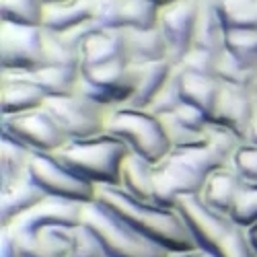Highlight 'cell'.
Returning <instances> with one entry per match:
<instances>
[{"label": "cell", "mask_w": 257, "mask_h": 257, "mask_svg": "<svg viewBox=\"0 0 257 257\" xmlns=\"http://www.w3.org/2000/svg\"><path fill=\"white\" fill-rule=\"evenodd\" d=\"M95 202L169 253L189 251L198 247L181 214L175 208L138 200L117 185H99Z\"/></svg>", "instance_id": "6da1fadb"}, {"label": "cell", "mask_w": 257, "mask_h": 257, "mask_svg": "<svg viewBox=\"0 0 257 257\" xmlns=\"http://www.w3.org/2000/svg\"><path fill=\"white\" fill-rule=\"evenodd\" d=\"M130 153L117 136L103 132L91 138H74L68 140L62 148L54 153V157L68 167L72 173L82 177L84 181L99 185H117L121 175V163Z\"/></svg>", "instance_id": "7a4b0ae2"}, {"label": "cell", "mask_w": 257, "mask_h": 257, "mask_svg": "<svg viewBox=\"0 0 257 257\" xmlns=\"http://www.w3.org/2000/svg\"><path fill=\"white\" fill-rule=\"evenodd\" d=\"M105 132L117 136L132 153L157 165L171 153L161 115L130 105H115L109 109Z\"/></svg>", "instance_id": "3957f363"}, {"label": "cell", "mask_w": 257, "mask_h": 257, "mask_svg": "<svg viewBox=\"0 0 257 257\" xmlns=\"http://www.w3.org/2000/svg\"><path fill=\"white\" fill-rule=\"evenodd\" d=\"M82 224L95 232L107 257H171L167 249L142 237L97 202L84 204Z\"/></svg>", "instance_id": "277c9868"}, {"label": "cell", "mask_w": 257, "mask_h": 257, "mask_svg": "<svg viewBox=\"0 0 257 257\" xmlns=\"http://www.w3.org/2000/svg\"><path fill=\"white\" fill-rule=\"evenodd\" d=\"M44 107L68 140L103 134L107 115H109L111 109L109 105L97 103L80 93L64 95V97H48Z\"/></svg>", "instance_id": "5b68a950"}, {"label": "cell", "mask_w": 257, "mask_h": 257, "mask_svg": "<svg viewBox=\"0 0 257 257\" xmlns=\"http://www.w3.org/2000/svg\"><path fill=\"white\" fill-rule=\"evenodd\" d=\"M0 136L13 138L31 153H56L68 142L44 105L29 111L0 115Z\"/></svg>", "instance_id": "8992f818"}, {"label": "cell", "mask_w": 257, "mask_h": 257, "mask_svg": "<svg viewBox=\"0 0 257 257\" xmlns=\"http://www.w3.org/2000/svg\"><path fill=\"white\" fill-rule=\"evenodd\" d=\"M29 175L46 196L72 200L78 204L95 202L97 187L64 167L54 153H31Z\"/></svg>", "instance_id": "52a82bcc"}, {"label": "cell", "mask_w": 257, "mask_h": 257, "mask_svg": "<svg viewBox=\"0 0 257 257\" xmlns=\"http://www.w3.org/2000/svg\"><path fill=\"white\" fill-rule=\"evenodd\" d=\"M208 175L191 165L183 155L171 151L163 161L155 165V202L167 208H175L183 196H200Z\"/></svg>", "instance_id": "ba28073f"}, {"label": "cell", "mask_w": 257, "mask_h": 257, "mask_svg": "<svg viewBox=\"0 0 257 257\" xmlns=\"http://www.w3.org/2000/svg\"><path fill=\"white\" fill-rule=\"evenodd\" d=\"M175 210L181 214V218L187 224L196 245L200 249L210 251L212 255L216 251V247L222 243V239L237 224L230 218V214L210 208L200 196L179 198L175 204Z\"/></svg>", "instance_id": "9c48e42d"}, {"label": "cell", "mask_w": 257, "mask_h": 257, "mask_svg": "<svg viewBox=\"0 0 257 257\" xmlns=\"http://www.w3.org/2000/svg\"><path fill=\"white\" fill-rule=\"evenodd\" d=\"M41 66V27L0 21V70H37Z\"/></svg>", "instance_id": "30bf717a"}, {"label": "cell", "mask_w": 257, "mask_h": 257, "mask_svg": "<svg viewBox=\"0 0 257 257\" xmlns=\"http://www.w3.org/2000/svg\"><path fill=\"white\" fill-rule=\"evenodd\" d=\"M200 0H175L159 9V29L169 48V62L179 64L194 41Z\"/></svg>", "instance_id": "8fae6325"}, {"label": "cell", "mask_w": 257, "mask_h": 257, "mask_svg": "<svg viewBox=\"0 0 257 257\" xmlns=\"http://www.w3.org/2000/svg\"><path fill=\"white\" fill-rule=\"evenodd\" d=\"M255 97H257L255 87L247 89V87H237V84L220 82V91H218L216 103H214V109L210 113V121L230 127L245 142L251 119H253Z\"/></svg>", "instance_id": "7c38bea8"}, {"label": "cell", "mask_w": 257, "mask_h": 257, "mask_svg": "<svg viewBox=\"0 0 257 257\" xmlns=\"http://www.w3.org/2000/svg\"><path fill=\"white\" fill-rule=\"evenodd\" d=\"M82 208L84 204L72 200L46 196L7 228L13 232H33L46 226H76L82 222Z\"/></svg>", "instance_id": "4fadbf2b"}, {"label": "cell", "mask_w": 257, "mask_h": 257, "mask_svg": "<svg viewBox=\"0 0 257 257\" xmlns=\"http://www.w3.org/2000/svg\"><path fill=\"white\" fill-rule=\"evenodd\" d=\"M48 95L33 80L31 70H0V115L37 109Z\"/></svg>", "instance_id": "5bb4252c"}, {"label": "cell", "mask_w": 257, "mask_h": 257, "mask_svg": "<svg viewBox=\"0 0 257 257\" xmlns=\"http://www.w3.org/2000/svg\"><path fill=\"white\" fill-rule=\"evenodd\" d=\"M74 226H46L33 232H13L19 257H68Z\"/></svg>", "instance_id": "9a60e30c"}, {"label": "cell", "mask_w": 257, "mask_h": 257, "mask_svg": "<svg viewBox=\"0 0 257 257\" xmlns=\"http://www.w3.org/2000/svg\"><path fill=\"white\" fill-rule=\"evenodd\" d=\"M121 50L127 64H144L155 60H169L167 41L159 27L155 29H134L121 27Z\"/></svg>", "instance_id": "2e32d148"}, {"label": "cell", "mask_w": 257, "mask_h": 257, "mask_svg": "<svg viewBox=\"0 0 257 257\" xmlns=\"http://www.w3.org/2000/svg\"><path fill=\"white\" fill-rule=\"evenodd\" d=\"M245 179L241 177V173L234 165H224L220 169H214L212 173H208L206 181H204V187H202V194L200 198L214 210L218 212H224V214H230L232 210V204H234V198L239 194V187Z\"/></svg>", "instance_id": "e0dca14e"}, {"label": "cell", "mask_w": 257, "mask_h": 257, "mask_svg": "<svg viewBox=\"0 0 257 257\" xmlns=\"http://www.w3.org/2000/svg\"><path fill=\"white\" fill-rule=\"evenodd\" d=\"M46 198L31 175L19 179L7 187H0V226H11L21 214L31 210L37 202Z\"/></svg>", "instance_id": "ac0fdd59"}, {"label": "cell", "mask_w": 257, "mask_h": 257, "mask_svg": "<svg viewBox=\"0 0 257 257\" xmlns=\"http://www.w3.org/2000/svg\"><path fill=\"white\" fill-rule=\"evenodd\" d=\"M173 64L169 60H155V62H144V64H132V74H134V91L123 105L140 107L146 109L163 82L169 78Z\"/></svg>", "instance_id": "d6986e66"}, {"label": "cell", "mask_w": 257, "mask_h": 257, "mask_svg": "<svg viewBox=\"0 0 257 257\" xmlns=\"http://www.w3.org/2000/svg\"><path fill=\"white\" fill-rule=\"evenodd\" d=\"M224 37L226 25L216 9V0H200L191 48H202L212 54H220L224 52Z\"/></svg>", "instance_id": "ffe728a7"}, {"label": "cell", "mask_w": 257, "mask_h": 257, "mask_svg": "<svg viewBox=\"0 0 257 257\" xmlns=\"http://www.w3.org/2000/svg\"><path fill=\"white\" fill-rule=\"evenodd\" d=\"M153 175H155V165L151 161H146L144 157L130 151L121 163L119 187L125 189L127 194H132L138 200L155 202Z\"/></svg>", "instance_id": "44dd1931"}, {"label": "cell", "mask_w": 257, "mask_h": 257, "mask_svg": "<svg viewBox=\"0 0 257 257\" xmlns=\"http://www.w3.org/2000/svg\"><path fill=\"white\" fill-rule=\"evenodd\" d=\"M179 91L183 103H189L202 109L208 119L216 103L218 91H220V80L216 76H206V74H194V72H185L181 70L179 78Z\"/></svg>", "instance_id": "7402d4cb"}, {"label": "cell", "mask_w": 257, "mask_h": 257, "mask_svg": "<svg viewBox=\"0 0 257 257\" xmlns=\"http://www.w3.org/2000/svg\"><path fill=\"white\" fill-rule=\"evenodd\" d=\"M95 0H62V3L46 5L41 27L50 31H64L76 23L93 19Z\"/></svg>", "instance_id": "603a6c76"}, {"label": "cell", "mask_w": 257, "mask_h": 257, "mask_svg": "<svg viewBox=\"0 0 257 257\" xmlns=\"http://www.w3.org/2000/svg\"><path fill=\"white\" fill-rule=\"evenodd\" d=\"M123 58L119 29H99L80 48V66H101Z\"/></svg>", "instance_id": "cb8c5ba5"}, {"label": "cell", "mask_w": 257, "mask_h": 257, "mask_svg": "<svg viewBox=\"0 0 257 257\" xmlns=\"http://www.w3.org/2000/svg\"><path fill=\"white\" fill-rule=\"evenodd\" d=\"M31 151L9 136H0V187L29 175Z\"/></svg>", "instance_id": "d4e9b609"}, {"label": "cell", "mask_w": 257, "mask_h": 257, "mask_svg": "<svg viewBox=\"0 0 257 257\" xmlns=\"http://www.w3.org/2000/svg\"><path fill=\"white\" fill-rule=\"evenodd\" d=\"M33 80L46 91L48 97H64L76 91L80 68H62V66H41L31 70Z\"/></svg>", "instance_id": "484cf974"}, {"label": "cell", "mask_w": 257, "mask_h": 257, "mask_svg": "<svg viewBox=\"0 0 257 257\" xmlns=\"http://www.w3.org/2000/svg\"><path fill=\"white\" fill-rule=\"evenodd\" d=\"M41 50H44V66L80 68V52L72 50L56 31L41 27Z\"/></svg>", "instance_id": "4316f807"}, {"label": "cell", "mask_w": 257, "mask_h": 257, "mask_svg": "<svg viewBox=\"0 0 257 257\" xmlns=\"http://www.w3.org/2000/svg\"><path fill=\"white\" fill-rule=\"evenodd\" d=\"M224 52H228L243 66L257 70V27L226 29Z\"/></svg>", "instance_id": "83f0119b"}, {"label": "cell", "mask_w": 257, "mask_h": 257, "mask_svg": "<svg viewBox=\"0 0 257 257\" xmlns=\"http://www.w3.org/2000/svg\"><path fill=\"white\" fill-rule=\"evenodd\" d=\"M226 29L257 27V0H216Z\"/></svg>", "instance_id": "f1b7e54d"}, {"label": "cell", "mask_w": 257, "mask_h": 257, "mask_svg": "<svg viewBox=\"0 0 257 257\" xmlns=\"http://www.w3.org/2000/svg\"><path fill=\"white\" fill-rule=\"evenodd\" d=\"M41 17H44L41 0H0V21L41 27Z\"/></svg>", "instance_id": "f546056e"}, {"label": "cell", "mask_w": 257, "mask_h": 257, "mask_svg": "<svg viewBox=\"0 0 257 257\" xmlns=\"http://www.w3.org/2000/svg\"><path fill=\"white\" fill-rule=\"evenodd\" d=\"M123 27L155 29L159 27V5L153 0H119Z\"/></svg>", "instance_id": "4dcf8cb0"}, {"label": "cell", "mask_w": 257, "mask_h": 257, "mask_svg": "<svg viewBox=\"0 0 257 257\" xmlns=\"http://www.w3.org/2000/svg\"><path fill=\"white\" fill-rule=\"evenodd\" d=\"M220 82L237 84V87L253 89L257 84V70L247 68L239 60H234L228 52H220L216 58V72H214Z\"/></svg>", "instance_id": "1f68e13d"}, {"label": "cell", "mask_w": 257, "mask_h": 257, "mask_svg": "<svg viewBox=\"0 0 257 257\" xmlns=\"http://www.w3.org/2000/svg\"><path fill=\"white\" fill-rule=\"evenodd\" d=\"M179 78H181V68L177 66V64H173V70H171L169 78L163 82V87L159 89V93L155 95V99L151 101V105H148L146 109L153 111L155 115L173 113L177 107L183 103L181 91H179Z\"/></svg>", "instance_id": "d6a6232c"}, {"label": "cell", "mask_w": 257, "mask_h": 257, "mask_svg": "<svg viewBox=\"0 0 257 257\" xmlns=\"http://www.w3.org/2000/svg\"><path fill=\"white\" fill-rule=\"evenodd\" d=\"M230 218L245 226L251 228L257 224V181H243L239 187V194L234 198L232 210H230Z\"/></svg>", "instance_id": "836d02e7"}, {"label": "cell", "mask_w": 257, "mask_h": 257, "mask_svg": "<svg viewBox=\"0 0 257 257\" xmlns=\"http://www.w3.org/2000/svg\"><path fill=\"white\" fill-rule=\"evenodd\" d=\"M216 257H257V249L251 243L249 228L234 224V228L222 239V243L214 251Z\"/></svg>", "instance_id": "e575fe53"}, {"label": "cell", "mask_w": 257, "mask_h": 257, "mask_svg": "<svg viewBox=\"0 0 257 257\" xmlns=\"http://www.w3.org/2000/svg\"><path fill=\"white\" fill-rule=\"evenodd\" d=\"M68 257H105V251L95 237V232L82 222L72 228Z\"/></svg>", "instance_id": "d590c367"}, {"label": "cell", "mask_w": 257, "mask_h": 257, "mask_svg": "<svg viewBox=\"0 0 257 257\" xmlns=\"http://www.w3.org/2000/svg\"><path fill=\"white\" fill-rule=\"evenodd\" d=\"M216 58H218V54H212V52H208V50L189 48L187 54L179 60L177 66H179L181 70H185V72L214 76V72H216Z\"/></svg>", "instance_id": "8d00e7d4"}, {"label": "cell", "mask_w": 257, "mask_h": 257, "mask_svg": "<svg viewBox=\"0 0 257 257\" xmlns=\"http://www.w3.org/2000/svg\"><path fill=\"white\" fill-rule=\"evenodd\" d=\"M93 19L101 29H121V5L119 0H95Z\"/></svg>", "instance_id": "74e56055"}, {"label": "cell", "mask_w": 257, "mask_h": 257, "mask_svg": "<svg viewBox=\"0 0 257 257\" xmlns=\"http://www.w3.org/2000/svg\"><path fill=\"white\" fill-rule=\"evenodd\" d=\"M161 119H163L165 132H167V138H169V144H171V151H173V148H183V146H189V144H196L202 138V132L187 130V127H183L171 113L161 115Z\"/></svg>", "instance_id": "f35d334b"}, {"label": "cell", "mask_w": 257, "mask_h": 257, "mask_svg": "<svg viewBox=\"0 0 257 257\" xmlns=\"http://www.w3.org/2000/svg\"><path fill=\"white\" fill-rule=\"evenodd\" d=\"M101 27L97 25V21L95 19H87V21H82V23H76V25H72V27H68V29H64V31H56L66 44L72 48V50H76V52H80V48H82V44L87 41L93 33H97Z\"/></svg>", "instance_id": "ab89813d"}, {"label": "cell", "mask_w": 257, "mask_h": 257, "mask_svg": "<svg viewBox=\"0 0 257 257\" xmlns=\"http://www.w3.org/2000/svg\"><path fill=\"white\" fill-rule=\"evenodd\" d=\"M234 169L241 173L243 179L247 181H257V146L255 144H243L232 159Z\"/></svg>", "instance_id": "60d3db41"}, {"label": "cell", "mask_w": 257, "mask_h": 257, "mask_svg": "<svg viewBox=\"0 0 257 257\" xmlns=\"http://www.w3.org/2000/svg\"><path fill=\"white\" fill-rule=\"evenodd\" d=\"M171 115H173L183 127H187V130H191V132H202L204 127L208 125V121H210L208 115L202 109H198V107L189 105V103H181Z\"/></svg>", "instance_id": "b9f144b4"}, {"label": "cell", "mask_w": 257, "mask_h": 257, "mask_svg": "<svg viewBox=\"0 0 257 257\" xmlns=\"http://www.w3.org/2000/svg\"><path fill=\"white\" fill-rule=\"evenodd\" d=\"M0 257H19L15 234L7 226H0Z\"/></svg>", "instance_id": "7bdbcfd3"}, {"label": "cell", "mask_w": 257, "mask_h": 257, "mask_svg": "<svg viewBox=\"0 0 257 257\" xmlns=\"http://www.w3.org/2000/svg\"><path fill=\"white\" fill-rule=\"evenodd\" d=\"M171 257H216V255H212L210 251L206 249H189V251H179V253H171Z\"/></svg>", "instance_id": "ee69618b"}, {"label": "cell", "mask_w": 257, "mask_h": 257, "mask_svg": "<svg viewBox=\"0 0 257 257\" xmlns=\"http://www.w3.org/2000/svg\"><path fill=\"white\" fill-rule=\"evenodd\" d=\"M249 237H251V243H253V247L257 249V224H253V226L249 228Z\"/></svg>", "instance_id": "f6af8a7d"}, {"label": "cell", "mask_w": 257, "mask_h": 257, "mask_svg": "<svg viewBox=\"0 0 257 257\" xmlns=\"http://www.w3.org/2000/svg\"><path fill=\"white\" fill-rule=\"evenodd\" d=\"M54 3H62V0H41V5H54Z\"/></svg>", "instance_id": "bcb514c9"}, {"label": "cell", "mask_w": 257, "mask_h": 257, "mask_svg": "<svg viewBox=\"0 0 257 257\" xmlns=\"http://www.w3.org/2000/svg\"><path fill=\"white\" fill-rule=\"evenodd\" d=\"M169 3H175V0H161V7L163 5H169Z\"/></svg>", "instance_id": "7dc6e473"}, {"label": "cell", "mask_w": 257, "mask_h": 257, "mask_svg": "<svg viewBox=\"0 0 257 257\" xmlns=\"http://www.w3.org/2000/svg\"><path fill=\"white\" fill-rule=\"evenodd\" d=\"M153 3H157V5H159V7H161V0H153Z\"/></svg>", "instance_id": "c3c4849f"}, {"label": "cell", "mask_w": 257, "mask_h": 257, "mask_svg": "<svg viewBox=\"0 0 257 257\" xmlns=\"http://www.w3.org/2000/svg\"><path fill=\"white\" fill-rule=\"evenodd\" d=\"M105 257H107V255H105Z\"/></svg>", "instance_id": "681fc988"}]
</instances>
